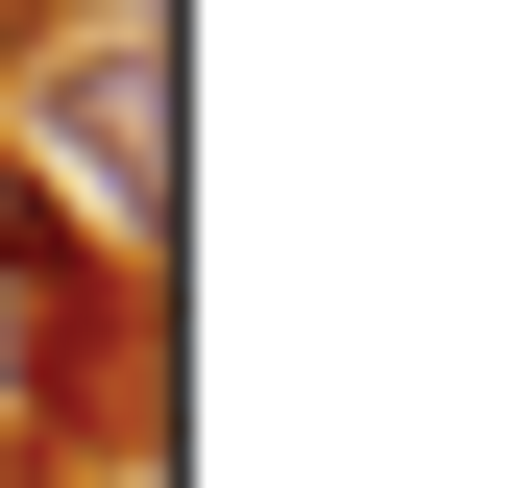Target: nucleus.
Masks as SVG:
<instances>
[{"instance_id":"obj_1","label":"nucleus","mask_w":512,"mask_h":488,"mask_svg":"<svg viewBox=\"0 0 512 488\" xmlns=\"http://www.w3.org/2000/svg\"><path fill=\"white\" fill-rule=\"evenodd\" d=\"M49 147H74V244H171V25H74V74H49Z\"/></svg>"},{"instance_id":"obj_2","label":"nucleus","mask_w":512,"mask_h":488,"mask_svg":"<svg viewBox=\"0 0 512 488\" xmlns=\"http://www.w3.org/2000/svg\"><path fill=\"white\" fill-rule=\"evenodd\" d=\"M25 244H49V220H25V171H0V391L49 366V293H25Z\"/></svg>"}]
</instances>
